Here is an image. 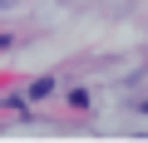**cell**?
Listing matches in <instances>:
<instances>
[{
    "label": "cell",
    "instance_id": "obj_1",
    "mask_svg": "<svg viewBox=\"0 0 148 143\" xmlns=\"http://www.w3.org/2000/svg\"><path fill=\"white\" fill-rule=\"evenodd\" d=\"M49 89H54V79H35V84H30V94H35V99H45Z\"/></svg>",
    "mask_w": 148,
    "mask_h": 143
},
{
    "label": "cell",
    "instance_id": "obj_3",
    "mask_svg": "<svg viewBox=\"0 0 148 143\" xmlns=\"http://www.w3.org/2000/svg\"><path fill=\"white\" fill-rule=\"evenodd\" d=\"M10 44H15V40H10V35H0V49H10Z\"/></svg>",
    "mask_w": 148,
    "mask_h": 143
},
{
    "label": "cell",
    "instance_id": "obj_2",
    "mask_svg": "<svg viewBox=\"0 0 148 143\" xmlns=\"http://www.w3.org/2000/svg\"><path fill=\"white\" fill-rule=\"evenodd\" d=\"M15 5H20V0H0V10H15Z\"/></svg>",
    "mask_w": 148,
    "mask_h": 143
}]
</instances>
